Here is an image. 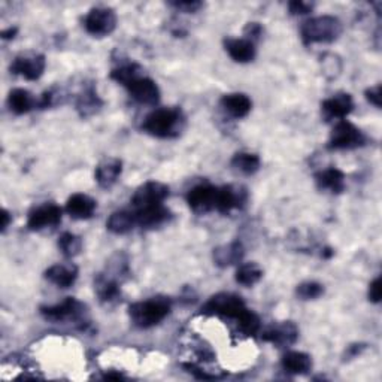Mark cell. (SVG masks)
<instances>
[{
  "instance_id": "cell-1",
  "label": "cell",
  "mask_w": 382,
  "mask_h": 382,
  "mask_svg": "<svg viewBox=\"0 0 382 382\" xmlns=\"http://www.w3.org/2000/svg\"><path fill=\"white\" fill-rule=\"evenodd\" d=\"M184 126V117L177 108H162L153 111L142 124L147 133L155 138H175L181 133Z\"/></svg>"
},
{
  "instance_id": "cell-2",
  "label": "cell",
  "mask_w": 382,
  "mask_h": 382,
  "mask_svg": "<svg viewBox=\"0 0 382 382\" xmlns=\"http://www.w3.org/2000/svg\"><path fill=\"white\" fill-rule=\"evenodd\" d=\"M170 312V300L166 297H153L133 303L129 308L130 320L139 328H150L162 323Z\"/></svg>"
},
{
  "instance_id": "cell-3",
  "label": "cell",
  "mask_w": 382,
  "mask_h": 382,
  "mask_svg": "<svg viewBox=\"0 0 382 382\" xmlns=\"http://www.w3.org/2000/svg\"><path fill=\"white\" fill-rule=\"evenodd\" d=\"M302 39L306 45L311 44H330L335 42L342 33V24L336 17L323 16L303 23Z\"/></svg>"
},
{
  "instance_id": "cell-4",
  "label": "cell",
  "mask_w": 382,
  "mask_h": 382,
  "mask_svg": "<svg viewBox=\"0 0 382 382\" xmlns=\"http://www.w3.org/2000/svg\"><path fill=\"white\" fill-rule=\"evenodd\" d=\"M41 314L51 323H81L85 321L87 306L75 297H68L54 306L41 308Z\"/></svg>"
},
{
  "instance_id": "cell-5",
  "label": "cell",
  "mask_w": 382,
  "mask_h": 382,
  "mask_svg": "<svg viewBox=\"0 0 382 382\" xmlns=\"http://www.w3.org/2000/svg\"><path fill=\"white\" fill-rule=\"evenodd\" d=\"M364 143V135L362 130L355 127L352 123L347 120L336 121L330 141H328V148L330 150H354L359 148Z\"/></svg>"
},
{
  "instance_id": "cell-6",
  "label": "cell",
  "mask_w": 382,
  "mask_h": 382,
  "mask_svg": "<svg viewBox=\"0 0 382 382\" xmlns=\"http://www.w3.org/2000/svg\"><path fill=\"white\" fill-rule=\"evenodd\" d=\"M202 311L206 314H215V315H221V317H226V318L238 320L241 315L246 311V306L239 296L221 293V294L210 297Z\"/></svg>"
},
{
  "instance_id": "cell-7",
  "label": "cell",
  "mask_w": 382,
  "mask_h": 382,
  "mask_svg": "<svg viewBox=\"0 0 382 382\" xmlns=\"http://www.w3.org/2000/svg\"><path fill=\"white\" fill-rule=\"evenodd\" d=\"M85 30L93 36H108L117 28V16L111 8H93L84 18Z\"/></svg>"
},
{
  "instance_id": "cell-8",
  "label": "cell",
  "mask_w": 382,
  "mask_h": 382,
  "mask_svg": "<svg viewBox=\"0 0 382 382\" xmlns=\"http://www.w3.org/2000/svg\"><path fill=\"white\" fill-rule=\"evenodd\" d=\"M45 57L42 54H36V52H25L16 57V60L11 64V72L16 75L24 76L25 80L36 81L42 76L45 71Z\"/></svg>"
},
{
  "instance_id": "cell-9",
  "label": "cell",
  "mask_w": 382,
  "mask_h": 382,
  "mask_svg": "<svg viewBox=\"0 0 382 382\" xmlns=\"http://www.w3.org/2000/svg\"><path fill=\"white\" fill-rule=\"evenodd\" d=\"M166 197H169V187L162 182L150 181L145 182L135 191L133 197H131V205L135 209L162 205L166 201Z\"/></svg>"
},
{
  "instance_id": "cell-10",
  "label": "cell",
  "mask_w": 382,
  "mask_h": 382,
  "mask_svg": "<svg viewBox=\"0 0 382 382\" xmlns=\"http://www.w3.org/2000/svg\"><path fill=\"white\" fill-rule=\"evenodd\" d=\"M61 208L56 203H45L35 208L29 214L28 227L30 230H42L47 227H54L61 221Z\"/></svg>"
},
{
  "instance_id": "cell-11",
  "label": "cell",
  "mask_w": 382,
  "mask_h": 382,
  "mask_svg": "<svg viewBox=\"0 0 382 382\" xmlns=\"http://www.w3.org/2000/svg\"><path fill=\"white\" fill-rule=\"evenodd\" d=\"M130 96L142 105H157L160 100V90L157 84L147 76H138L136 80L126 85Z\"/></svg>"
},
{
  "instance_id": "cell-12",
  "label": "cell",
  "mask_w": 382,
  "mask_h": 382,
  "mask_svg": "<svg viewBox=\"0 0 382 382\" xmlns=\"http://www.w3.org/2000/svg\"><path fill=\"white\" fill-rule=\"evenodd\" d=\"M218 189L202 184L197 186L187 194V202L196 214H206L209 210H214L217 206Z\"/></svg>"
},
{
  "instance_id": "cell-13",
  "label": "cell",
  "mask_w": 382,
  "mask_h": 382,
  "mask_svg": "<svg viewBox=\"0 0 382 382\" xmlns=\"http://www.w3.org/2000/svg\"><path fill=\"white\" fill-rule=\"evenodd\" d=\"M297 339H299V328L292 321H284L281 324L272 326L265 333H263V340H266L269 342V344L278 348H285V347L293 345L296 344Z\"/></svg>"
},
{
  "instance_id": "cell-14",
  "label": "cell",
  "mask_w": 382,
  "mask_h": 382,
  "mask_svg": "<svg viewBox=\"0 0 382 382\" xmlns=\"http://www.w3.org/2000/svg\"><path fill=\"white\" fill-rule=\"evenodd\" d=\"M352 108H354V102L348 93L335 95L333 97L324 100L321 105V111L327 121L344 120V118L352 111Z\"/></svg>"
},
{
  "instance_id": "cell-15",
  "label": "cell",
  "mask_w": 382,
  "mask_h": 382,
  "mask_svg": "<svg viewBox=\"0 0 382 382\" xmlns=\"http://www.w3.org/2000/svg\"><path fill=\"white\" fill-rule=\"evenodd\" d=\"M123 172V162L115 157H108V159L102 160L96 170L95 178L102 189H111L114 184L121 177Z\"/></svg>"
},
{
  "instance_id": "cell-16",
  "label": "cell",
  "mask_w": 382,
  "mask_h": 382,
  "mask_svg": "<svg viewBox=\"0 0 382 382\" xmlns=\"http://www.w3.org/2000/svg\"><path fill=\"white\" fill-rule=\"evenodd\" d=\"M246 201V193L242 187H233L226 186L218 189L217 194V206L215 209L218 213L227 214L234 208H241Z\"/></svg>"
},
{
  "instance_id": "cell-17",
  "label": "cell",
  "mask_w": 382,
  "mask_h": 382,
  "mask_svg": "<svg viewBox=\"0 0 382 382\" xmlns=\"http://www.w3.org/2000/svg\"><path fill=\"white\" fill-rule=\"evenodd\" d=\"M96 208L97 203L95 199H91L87 194L76 193L72 194L68 199V203H66V213L75 220H87L90 217H93Z\"/></svg>"
},
{
  "instance_id": "cell-18",
  "label": "cell",
  "mask_w": 382,
  "mask_h": 382,
  "mask_svg": "<svg viewBox=\"0 0 382 382\" xmlns=\"http://www.w3.org/2000/svg\"><path fill=\"white\" fill-rule=\"evenodd\" d=\"M135 215H136V224H139L141 227L151 229L166 222L170 217V213H169V209H166L162 203V205H153L147 208L135 209Z\"/></svg>"
},
{
  "instance_id": "cell-19",
  "label": "cell",
  "mask_w": 382,
  "mask_h": 382,
  "mask_svg": "<svg viewBox=\"0 0 382 382\" xmlns=\"http://www.w3.org/2000/svg\"><path fill=\"white\" fill-rule=\"evenodd\" d=\"M45 278L59 288H69L78 278V268L72 263L54 265L45 272Z\"/></svg>"
},
{
  "instance_id": "cell-20",
  "label": "cell",
  "mask_w": 382,
  "mask_h": 382,
  "mask_svg": "<svg viewBox=\"0 0 382 382\" xmlns=\"http://www.w3.org/2000/svg\"><path fill=\"white\" fill-rule=\"evenodd\" d=\"M224 47H226L229 56L238 63L253 61L256 57V45L254 42L248 41L246 37H241V39L229 37L224 41Z\"/></svg>"
},
{
  "instance_id": "cell-21",
  "label": "cell",
  "mask_w": 382,
  "mask_h": 382,
  "mask_svg": "<svg viewBox=\"0 0 382 382\" xmlns=\"http://www.w3.org/2000/svg\"><path fill=\"white\" fill-rule=\"evenodd\" d=\"M95 290L99 300L105 303V305H112V303H117L121 297L118 280L112 278L109 275H99L95 281Z\"/></svg>"
},
{
  "instance_id": "cell-22",
  "label": "cell",
  "mask_w": 382,
  "mask_h": 382,
  "mask_svg": "<svg viewBox=\"0 0 382 382\" xmlns=\"http://www.w3.org/2000/svg\"><path fill=\"white\" fill-rule=\"evenodd\" d=\"M221 105L222 108L226 109V112H229L233 118H244L251 112L253 108L251 99L242 93H230L222 96Z\"/></svg>"
},
{
  "instance_id": "cell-23",
  "label": "cell",
  "mask_w": 382,
  "mask_h": 382,
  "mask_svg": "<svg viewBox=\"0 0 382 382\" xmlns=\"http://www.w3.org/2000/svg\"><path fill=\"white\" fill-rule=\"evenodd\" d=\"M244 257V246L241 242H232L214 249V261L220 268L238 265Z\"/></svg>"
},
{
  "instance_id": "cell-24",
  "label": "cell",
  "mask_w": 382,
  "mask_h": 382,
  "mask_svg": "<svg viewBox=\"0 0 382 382\" xmlns=\"http://www.w3.org/2000/svg\"><path fill=\"white\" fill-rule=\"evenodd\" d=\"M284 371L293 375H305L311 371L312 360L308 354L300 351H288L282 357Z\"/></svg>"
},
{
  "instance_id": "cell-25",
  "label": "cell",
  "mask_w": 382,
  "mask_h": 382,
  "mask_svg": "<svg viewBox=\"0 0 382 382\" xmlns=\"http://www.w3.org/2000/svg\"><path fill=\"white\" fill-rule=\"evenodd\" d=\"M318 187L321 190H328L330 193H340L345 189V175L336 167H328L315 175Z\"/></svg>"
},
{
  "instance_id": "cell-26",
  "label": "cell",
  "mask_w": 382,
  "mask_h": 382,
  "mask_svg": "<svg viewBox=\"0 0 382 382\" xmlns=\"http://www.w3.org/2000/svg\"><path fill=\"white\" fill-rule=\"evenodd\" d=\"M8 105L12 112L17 115H23V114L30 112L33 108H36L37 102L30 91L24 88H16V90H12L8 96Z\"/></svg>"
},
{
  "instance_id": "cell-27",
  "label": "cell",
  "mask_w": 382,
  "mask_h": 382,
  "mask_svg": "<svg viewBox=\"0 0 382 382\" xmlns=\"http://www.w3.org/2000/svg\"><path fill=\"white\" fill-rule=\"evenodd\" d=\"M135 226H136L135 210H126V209L117 210V213H114L107 221L108 230L115 234H126Z\"/></svg>"
},
{
  "instance_id": "cell-28",
  "label": "cell",
  "mask_w": 382,
  "mask_h": 382,
  "mask_svg": "<svg viewBox=\"0 0 382 382\" xmlns=\"http://www.w3.org/2000/svg\"><path fill=\"white\" fill-rule=\"evenodd\" d=\"M263 278V270L257 263H244L236 270V282L244 287H253Z\"/></svg>"
},
{
  "instance_id": "cell-29",
  "label": "cell",
  "mask_w": 382,
  "mask_h": 382,
  "mask_svg": "<svg viewBox=\"0 0 382 382\" xmlns=\"http://www.w3.org/2000/svg\"><path fill=\"white\" fill-rule=\"evenodd\" d=\"M232 166L244 175H253L260 167V159L253 153H238L232 159Z\"/></svg>"
},
{
  "instance_id": "cell-30",
  "label": "cell",
  "mask_w": 382,
  "mask_h": 382,
  "mask_svg": "<svg viewBox=\"0 0 382 382\" xmlns=\"http://www.w3.org/2000/svg\"><path fill=\"white\" fill-rule=\"evenodd\" d=\"M76 107L83 117H90L99 111V108L102 107V100L97 96L96 90L93 87H88L80 96V99H78Z\"/></svg>"
},
{
  "instance_id": "cell-31",
  "label": "cell",
  "mask_w": 382,
  "mask_h": 382,
  "mask_svg": "<svg viewBox=\"0 0 382 382\" xmlns=\"http://www.w3.org/2000/svg\"><path fill=\"white\" fill-rule=\"evenodd\" d=\"M59 249L66 257H75L81 253L83 241L80 236H76L71 232H64L59 238Z\"/></svg>"
},
{
  "instance_id": "cell-32",
  "label": "cell",
  "mask_w": 382,
  "mask_h": 382,
  "mask_svg": "<svg viewBox=\"0 0 382 382\" xmlns=\"http://www.w3.org/2000/svg\"><path fill=\"white\" fill-rule=\"evenodd\" d=\"M138 76H141V68L138 64H133V63L120 66V68L114 69L112 73H111L112 80H115L117 83H120L124 87L127 84H130L133 80H136Z\"/></svg>"
},
{
  "instance_id": "cell-33",
  "label": "cell",
  "mask_w": 382,
  "mask_h": 382,
  "mask_svg": "<svg viewBox=\"0 0 382 382\" xmlns=\"http://www.w3.org/2000/svg\"><path fill=\"white\" fill-rule=\"evenodd\" d=\"M236 321H238L241 330L248 336H253L260 330V320L257 315L249 309H246Z\"/></svg>"
},
{
  "instance_id": "cell-34",
  "label": "cell",
  "mask_w": 382,
  "mask_h": 382,
  "mask_svg": "<svg viewBox=\"0 0 382 382\" xmlns=\"http://www.w3.org/2000/svg\"><path fill=\"white\" fill-rule=\"evenodd\" d=\"M323 293H324V287L321 284H318V282H314V281L303 282L296 290L297 297L302 299V300L318 299L320 296H323Z\"/></svg>"
},
{
  "instance_id": "cell-35",
  "label": "cell",
  "mask_w": 382,
  "mask_h": 382,
  "mask_svg": "<svg viewBox=\"0 0 382 382\" xmlns=\"http://www.w3.org/2000/svg\"><path fill=\"white\" fill-rule=\"evenodd\" d=\"M170 5L181 12H186V14H194L203 6L202 2H196V0H191V2H172Z\"/></svg>"
},
{
  "instance_id": "cell-36",
  "label": "cell",
  "mask_w": 382,
  "mask_h": 382,
  "mask_svg": "<svg viewBox=\"0 0 382 382\" xmlns=\"http://www.w3.org/2000/svg\"><path fill=\"white\" fill-rule=\"evenodd\" d=\"M366 97L372 105H375L376 108H381L382 107V87L378 84L375 87L366 90Z\"/></svg>"
},
{
  "instance_id": "cell-37",
  "label": "cell",
  "mask_w": 382,
  "mask_h": 382,
  "mask_svg": "<svg viewBox=\"0 0 382 382\" xmlns=\"http://www.w3.org/2000/svg\"><path fill=\"white\" fill-rule=\"evenodd\" d=\"M290 12L293 16H305L308 12L312 11V5L308 2H300V0H294V2H290L288 5Z\"/></svg>"
},
{
  "instance_id": "cell-38",
  "label": "cell",
  "mask_w": 382,
  "mask_h": 382,
  "mask_svg": "<svg viewBox=\"0 0 382 382\" xmlns=\"http://www.w3.org/2000/svg\"><path fill=\"white\" fill-rule=\"evenodd\" d=\"M261 32H263L261 25L258 23H249L245 28V35L248 36L246 39H248V41H251V42H254L256 39L260 37Z\"/></svg>"
},
{
  "instance_id": "cell-39",
  "label": "cell",
  "mask_w": 382,
  "mask_h": 382,
  "mask_svg": "<svg viewBox=\"0 0 382 382\" xmlns=\"http://www.w3.org/2000/svg\"><path fill=\"white\" fill-rule=\"evenodd\" d=\"M369 300L374 303L381 302V278H376L369 287Z\"/></svg>"
},
{
  "instance_id": "cell-40",
  "label": "cell",
  "mask_w": 382,
  "mask_h": 382,
  "mask_svg": "<svg viewBox=\"0 0 382 382\" xmlns=\"http://www.w3.org/2000/svg\"><path fill=\"white\" fill-rule=\"evenodd\" d=\"M9 220H11L9 213H8L6 209H4V210H2V230H6L8 224H9Z\"/></svg>"
},
{
  "instance_id": "cell-41",
  "label": "cell",
  "mask_w": 382,
  "mask_h": 382,
  "mask_svg": "<svg viewBox=\"0 0 382 382\" xmlns=\"http://www.w3.org/2000/svg\"><path fill=\"white\" fill-rule=\"evenodd\" d=\"M17 35V29H8V30H5V32H2V37L4 39H11V37H14Z\"/></svg>"
}]
</instances>
